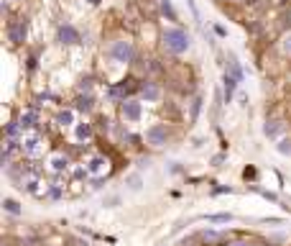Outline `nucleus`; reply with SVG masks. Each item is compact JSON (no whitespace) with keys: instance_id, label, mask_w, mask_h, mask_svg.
<instances>
[{"instance_id":"f257e3e1","label":"nucleus","mask_w":291,"mask_h":246,"mask_svg":"<svg viewBox=\"0 0 291 246\" xmlns=\"http://www.w3.org/2000/svg\"><path fill=\"white\" fill-rule=\"evenodd\" d=\"M164 44H166V49H169V51L181 54V51H187V49H189L192 39H189V34H187V31H181V28H169V31L164 34Z\"/></svg>"},{"instance_id":"f03ea898","label":"nucleus","mask_w":291,"mask_h":246,"mask_svg":"<svg viewBox=\"0 0 291 246\" xmlns=\"http://www.w3.org/2000/svg\"><path fill=\"white\" fill-rule=\"evenodd\" d=\"M87 174H92V177H102V174H107V169H110V162L105 159V157H90L87 159Z\"/></svg>"},{"instance_id":"7ed1b4c3","label":"nucleus","mask_w":291,"mask_h":246,"mask_svg":"<svg viewBox=\"0 0 291 246\" xmlns=\"http://www.w3.org/2000/svg\"><path fill=\"white\" fill-rule=\"evenodd\" d=\"M110 56H113L115 62H130L133 46H130L128 41H115V44L110 46Z\"/></svg>"},{"instance_id":"20e7f679","label":"nucleus","mask_w":291,"mask_h":246,"mask_svg":"<svg viewBox=\"0 0 291 246\" xmlns=\"http://www.w3.org/2000/svg\"><path fill=\"white\" fill-rule=\"evenodd\" d=\"M146 141H149L151 146H164L166 144V129L164 126H151L149 131H146Z\"/></svg>"},{"instance_id":"39448f33","label":"nucleus","mask_w":291,"mask_h":246,"mask_svg":"<svg viewBox=\"0 0 291 246\" xmlns=\"http://www.w3.org/2000/svg\"><path fill=\"white\" fill-rule=\"evenodd\" d=\"M23 151H26L28 157H39V154H41V139H39L36 134H26V136H23Z\"/></svg>"},{"instance_id":"423d86ee","label":"nucleus","mask_w":291,"mask_h":246,"mask_svg":"<svg viewBox=\"0 0 291 246\" xmlns=\"http://www.w3.org/2000/svg\"><path fill=\"white\" fill-rule=\"evenodd\" d=\"M123 115H125V120H138L140 118V103L123 100Z\"/></svg>"},{"instance_id":"0eeeda50","label":"nucleus","mask_w":291,"mask_h":246,"mask_svg":"<svg viewBox=\"0 0 291 246\" xmlns=\"http://www.w3.org/2000/svg\"><path fill=\"white\" fill-rule=\"evenodd\" d=\"M8 36H11V41H13V44H21V41L26 39V26H23V21H16V23H11V28H8Z\"/></svg>"},{"instance_id":"6e6552de","label":"nucleus","mask_w":291,"mask_h":246,"mask_svg":"<svg viewBox=\"0 0 291 246\" xmlns=\"http://www.w3.org/2000/svg\"><path fill=\"white\" fill-rule=\"evenodd\" d=\"M59 41H64V44H77V41H80L77 28H71V26H61V28H59Z\"/></svg>"},{"instance_id":"1a4fd4ad","label":"nucleus","mask_w":291,"mask_h":246,"mask_svg":"<svg viewBox=\"0 0 291 246\" xmlns=\"http://www.w3.org/2000/svg\"><path fill=\"white\" fill-rule=\"evenodd\" d=\"M90 136H92V126H90V123H77V129H75V139H77V144L90 141Z\"/></svg>"},{"instance_id":"9d476101","label":"nucleus","mask_w":291,"mask_h":246,"mask_svg":"<svg viewBox=\"0 0 291 246\" xmlns=\"http://www.w3.org/2000/svg\"><path fill=\"white\" fill-rule=\"evenodd\" d=\"M49 167H51V172H64L69 167V162H66L64 154H51L49 157Z\"/></svg>"},{"instance_id":"9b49d317","label":"nucleus","mask_w":291,"mask_h":246,"mask_svg":"<svg viewBox=\"0 0 291 246\" xmlns=\"http://www.w3.org/2000/svg\"><path fill=\"white\" fill-rule=\"evenodd\" d=\"M56 123H59V126H71V123H75V110H71V108L61 110V113L56 115Z\"/></svg>"},{"instance_id":"f8f14e48","label":"nucleus","mask_w":291,"mask_h":246,"mask_svg":"<svg viewBox=\"0 0 291 246\" xmlns=\"http://www.w3.org/2000/svg\"><path fill=\"white\" fill-rule=\"evenodd\" d=\"M225 100L230 103V98H233V93H235V85H238V77H230V75H225Z\"/></svg>"},{"instance_id":"ddd939ff","label":"nucleus","mask_w":291,"mask_h":246,"mask_svg":"<svg viewBox=\"0 0 291 246\" xmlns=\"http://www.w3.org/2000/svg\"><path fill=\"white\" fill-rule=\"evenodd\" d=\"M159 95H161V93H159L156 85H151V82L143 85V98H146V100H159Z\"/></svg>"},{"instance_id":"4468645a","label":"nucleus","mask_w":291,"mask_h":246,"mask_svg":"<svg viewBox=\"0 0 291 246\" xmlns=\"http://www.w3.org/2000/svg\"><path fill=\"white\" fill-rule=\"evenodd\" d=\"M281 129H283V123H281V120H271V123H266V136L276 139V136L281 134Z\"/></svg>"},{"instance_id":"2eb2a0df","label":"nucleus","mask_w":291,"mask_h":246,"mask_svg":"<svg viewBox=\"0 0 291 246\" xmlns=\"http://www.w3.org/2000/svg\"><path fill=\"white\" fill-rule=\"evenodd\" d=\"M33 123H36V110H26L21 115V129H31Z\"/></svg>"},{"instance_id":"dca6fc26","label":"nucleus","mask_w":291,"mask_h":246,"mask_svg":"<svg viewBox=\"0 0 291 246\" xmlns=\"http://www.w3.org/2000/svg\"><path fill=\"white\" fill-rule=\"evenodd\" d=\"M207 221H212V223H230L233 216L230 213H214V216H207Z\"/></svg>"},{"instance_id":"f3484780","label":"nucleus","mask_w":291,"mask_h":246,"mask_svg":"<svg viewBox=\"0 0 291 246\" xmlns=\"http://www.w3.org/2000/svg\"><path fill=\"white\" fill-rule=\"evenodd\" d=\"M3 208H6L8 213H13V216H18V213H21V205H18L16 200H11V198H6V200H3Z\"/></svg>"},{"instance_id":"a211bd4d","label":"nucleus","mask_w":291,"mask_h":246,"mask_svg":"<svg viewBox=\"0 0 291 246\" xmlns=\"http://www.w3.org/2000/svg\"><path fill=\"white\" fill-rule=\"evenodd\" d=\"M278 154L291 157V139H281V141H278Z\"/></svg>"},{"instance_id":"6ab92c4d","label":"nucleus","mask_w":291,"mask_h":246,"mask_svg":"<svg viewBox=\"0 0 291 246\" xmlns=\"http://www.w3.org/2000/svg\"><path fill=\"white\" fill-rule=\"evenodd\" d=\"M77 103H80V108H82V110H90V108H92V103H90V98H80Z\"/></svg>"},{"instance_id":"aec40b11","label":"nucleus","mask_w":291,"mask_h":246,"mask_svg":"<svg viewBox=\"0 0 291 246\" xmlns=\"http://www.w3.org/2000/svg\"><path fill=\"white\" fill-rule=\"evenodd\" d=\"M130 190H140V177H130Z\"/></svg>"},{"instance_id":"412c9836","label":"nucleus","mask_w":291,"mask_h":246,"mask_svg":"<svg viewBox=\"0 0 291 246\" xmlns=\"http://www.w3.org/2000/svg\"><path fill=\"white\" fill-rule=\"evenodd\" d=\"M204 241H220V233H212V231H207V233H204Z\"/></svg>"},{"instance_id":"4be33fe9","label":"nucleus","mask_w":291,"mask_h":246,"mask_svg":"<svg viewBox=\"0 0 291 246\" xmlns=\"http://www.w3.org/2000/svg\"><path fill=\"white\" fill-rule=\"evenodd\" d=\"M283 51H288V54H291V36H286V39H283Z\"/></svg>"},{"instance_id":"5701e85b","label":"nucleus","mask_w":291,"mask_h":246,"mask_svg":"<svg viewBox=\"0 0 291 246\" xmlns=\"http://www.w3.org/2000/svg\"><path fill=\"white\" fill-rule=\"evenodd\" d=\"M235 246H250V243H235Z\"/></svg>"},{"instance_id":"b1692460","label":"nucleus","mask_w":291,"mask_h":246,"mask_svg":"<svg viewBox=\"0 0 291 246\" xmlns=\"http://www.w3.org/2000/svg\"><path fill=\"white\" fill-rule=\"evenodd\" d=\"M92 3H97V0H92Z\"/></svg>"}]
</instances>
